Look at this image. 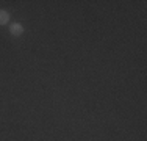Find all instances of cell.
I'll use <instances>...</instances> for the list:
<instances>
[{"instance_id": "6da1fadb", "label": "cell", "mask_w": 147, "mask_h": 141, "mask_svg": "<svg viewBox=\"0 0 147 141\" xmlns=\"http://www.w3.org/2000/svg\"><path fill=\"white\" fill-rule=\"evenodd\" d=\"M24 31H25V27H24L20 22H13L11 25H9V35H11L13 38L22 36Z\"/></svg>"}, {"instance_id": "7a4b0ae2", "label": "cell", "mask_w": 147, "mask_h": 141, "mask_svg": "<svg viewBox=\"0 0 147 141\" xmlns=\"http://www.w3.org/2000/svg\"><path fill=\"white\" fill-rule=\"evenodd\" d=\"M9 19H11V14H9V11L0 8V25H6V24H9Z\"/></svg>"}]
</instances>
